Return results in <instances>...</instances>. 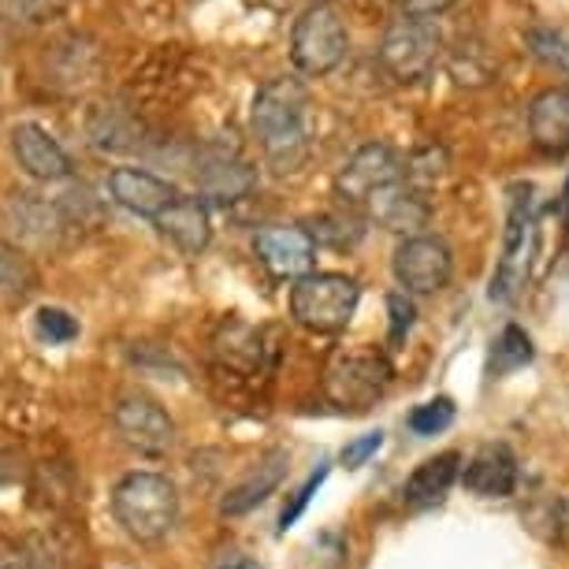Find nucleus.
I'll return each mask as SVG.
<instances>
[{"label":"nucleus","mask_w":569,"mask_h":569,"mask_svg":"<svg viewBox=\"0 0 569 569\" xmlns=\"http://www.w3.org/2000/svg\"><path fill=\"white\" fill-rule=\"evenodd\" d=\"M250 127L276 176L298 171L309 157V93L295 79L261 86L250 109Z\"/></svg>","instance_id":"nucleus-1"},{"label":"nucleus","mask_w":569,"mask_h":569,"mask_svg":"<svg viewBox=\"0 0 569 569\" xmlns=\"http://www.w3.org/2000/svg\"><path fill=\"white\" fill-rule=\"evenodd\" d=\"M112 513L138 543H157L179 521V491L160 472H127L112 488Z\"/></svg>","instance_id":"nucleus-2"},{"label":"nucleus","mask_w":569,"mask_h":569,"mask_svg":"<svg viewBox=\"0 0 569 569\" xmlns=\"http://www.w3.org/2000/svg\"><path fill=\"white\" fill-rule=\"evenodd\" d=\"M536 257V190L532 182L510 187V209L507 228H502V250L499 264L491 272V302H518L525 283H529V268Z\"/></svg>","instance_id":"nucleus-3"},{"label":"nucleus","mask_w":569,"mask_h":569,"mask_svg":"<svg viewBox=\"0 0 569 569\" xmlns=\"http://www.w3.org/2000/svg\"><path fill=\"white\" fill-rule=\"evenodd\" d=\"M361 302L358 279L342 272H309L291 287V317L309 331L336 336L353 320Z\"/></svg>","instance_id":"nucleus-4"},{"label":"nucleus","mask_w":569,"mask_h":569,"mask_svg":"<svg viewBox=\"0 0 569 569\" xmlns=\"http://www.w3.org/2000/svg\"><path fill=\"white\" fill-rule=\"evenodd\" d=\"M391 388V361L372 347H342L328 358L325 395L342 410H369Z\"/></svg>","instance_id":"nucleus-5"},{"label":"nucleus","mask_w":569,"mask_h":569,"mask_svg":"<svg viewBox=\"0 0 569 569\" xmlns=\"http://www.w3.org/2000/svg\"><path fill=\"white\" fill-rule=\"evenodd\" d=\"M347 49H350L347 23H342V16L331 4L317 0V4H309L298 16V23L291 30V60L302 74L320 79V74L336 71L342 57H347Z\"/></svg>","instance_id":"nucleus-6"},{"label":"nucleus","mask_w":569,"mask_h":569,"mask_svg":"<svg viewBox=\"0 0 569 569\" xmlns=\"http://www.w3.org/2000/svg\"><path fill=\"white\" fill-rule=\"evenodd\" d=\"M439 52H443V34H439L436 19L402 16V19H395L380 41V63L395 82L428 79Z\"/></svg>","instance_id":"nucleus-7"},{"label":"nucleus","mask_w":569,"mask_h":569,"mask_svg":"<svg viewBox=\"0 0 569 569\" xmlns=\"http://www.w3.org/2000/svg\"><path fill=\"white\" fill-rule=\"evenodd\" d=\"M399 179H406L399 153L383 142H369V146H361L336 176V198H339V206L361 212L369 206L372 194H380L383 187H391V182H399Z\"/></svg>","instance_id":"nucleus-8"},{"label":"nucleus","mask_w":569,"mask_h":569,"mask_svg":"<svg viewBox=\"0 0 569 569\" xmlns=\"http://www.w3.org/2000/svg\"><path fill=\"white\" fill-rule=\"evenodd\" d=\"M391 268L410 295H436L439 287H447L455 257H450V246L436 234H410L395 246Z\"/></svg>","instance_id":"nucleus-9"},{"label":"nucleus","mask_w":569,"mask_h":569,"mask_svg":"<svg viewBox=\"0 0 569 569\" xmlns=\"http://www.w3.org/2000/svg\"><path fill=\"white\" fill-rule=\"evenodd\" d=\"M112 421L123 443L142 450V455H168L176 447V425H171V417L153 399L131 395V399L116 406Z\"/></svg>","instance_id":"nucleus-10"},{"label":"nucleus","mask_w":569,"mask_h":569,"mask_svg":"<svg viewBox=\"0 0 569 569\" xmlns=\"http://www.w3.org/2000/svg\"><path fill=\"white\" fill-rule=\"evenodd\" d=\"M253 250L276 279H302L313 272L317 242L306 228H264L257 231Z\"/></svg>","instance_id":"nucleus-11"},{"label":"nucleus","mask_w":569,"mask_h":569,"mask_svg":"<svg viewBox=\"0 0 569 569\" xmlns=\"http://www.w3.org/2000/svg\"><path fill=\"white\" fill-rule=\"evenodd\" d=\"M109 194L116 206H123L127 212L134 217H146V220H157L160 212L176 206L179 190L171 187L168 179L153 176V171H142V168H116L109 176Z\"/></svg>","instance_id":"nucleus-12"},{"label":"nucleus","mask_w":569,"mask_h":569,"mask_svg":"<svg viewBox=\"0 0 569 569\" xmlns=\"http://www.w3.org/2000/svg\"><path fill=\"white\" fill-rule=\"evenodd\" d=\"M461 485L477 499H507L518 488V458L507 443H485L461 469Z\"/></svg>","instance_id":"nucleus-13"},{"label":"nucleus","mask_w":569,"mask_h":569,"mask_svg":"<svg viewBox=\"0 0 569 569\" xmlns=\"http://www.w3.org/2000/svg\"><path fill=\"white\" fill-rule=\"evenodd\" d=\"M361 217L410 239V234H417L428 223V206H425L421 190H417L410 179H399V182H391V187H383L380 194H372L369 206L361 209Z\"/></svg>","instance_id":"nucleus-14"},{"label":"nucleus","mask_w":569,"mask_h":569,"mask_svg":"<svg viewBox=\"0 0 569 569\" xmlns=\"http://www.w3.org/2000/svg\"><path fill=\"white\" fill-rule=\"evenodd\" d=\"M12 153L19 160V168L27 171L30 179L41 182H57L71 176V160L60 149V142L52 138L46 127L38 123H19L12 131Z\"/></svg>","instance_id":"nucleus-15"},{"label":"nucleus","mask_w":569,"mask_h":569,"mask_svg":"<svg viewBox=\"0 0 569 569\" xmlns=\"http://www.w3.org/2000/svg\"><path fill=\"white\" fill-rule=\"evenodd\" d=\"M529 138L547 157L569 153V86H551L529 104Z\"/></svg>","instance_id":"nucleus-16"},{"label":"nucleus","mask_w":569,"mask_h":569,"mask_svg":"<svg viewBox=\"0 0 569 569\" xmlns=\"http://www.w3.org/2000/svg\"><path fill=\"white\" fill-rule=\"evenodd\" d=\"M458 480H461V455L458 450H443V455L421 461V466L410 472V480H406V488H402V499H406V507H413V510L439 507Z\"/></svg>","instance_id":"nucleus-17"},{"label":"nucleus","mask_w":569,"mask_h":569,"mask_svg":"<svg viewBox=\"0 0 569 569\" xmlns=\"http://www.w3.org/2000/svg\"><path fill=\"white\" fill-rule=\"evenodd\" d=\"M283 477H287V455H283V450H268L257 466L246 469V477L239 480V485L228 488L220 510L228 513V518H234V513H246V510L261 507V502L272 496L279 485H283Z\"/></svg>","instance_id":"nucleus-18"},{"label":"nucleus","mask_w":569,"mask_h":569,"mask_svg":"<svg viewBox=\"0 0 569 569\" xmlns=\"http://www.w3.org/2000/svg\"><path fill=\"white\" fill-rule=\"evenodd\" d=\"M157 231L176 246L182 253H201L212 239V223H209V209L201 206L198 198H176V206L164 209L153 220Z\"/></svg>","instance_id":"nucleus-19"},{"label":"nucleus","mask_w":569,"mask_h":569,"mask_svg":"<svg viewBox=\"0 0 569 569\" xmlns=\"http://www.w3.org/2000/svg\"><path fill=\"white\" fill-rule=\"evenodd\" d=\"M201 190L212 201H239L253 190V168L234 149H209L201 164Z\"/></svg>","instance_id":"nucleus-20"},{"label":"nucleus","mask_w":569,"mask_h":569,"mask_svg":"<svg viewBox=\"0 0 569 569\" xmlns=\"http://www.w3.org/2000/svg\"><path fill=\"white\" fill-rule=\"evenodd\" d=\"M212 350H217V358L228 365V369H239V372H257L264 358L261 336H257L250 325H242V320L220 325L217 339H212Z\"/></svg>","instance_id":"nucleus-21"},{"label":"nucleus","mask_w":569,"mask_h":569,"mask_svg":"<svg viewBox=\"0 0 569 569\" xmlns=\"http://www.w3.org/2000/svg\"><path fill=\"white\" fill-rule=\"evenodd\" d=\"M525 49L532 52L536 63H543L547 71L569 79V34L558 27H532L525 34Z\"/></svg>","instance_id":"nucleus-22"},{"label":"nucleus","mask_w":569,"mask_h":569,"mask_svg":"<svg viewBox=\"0 0 569 569\" xmlns=\"http://www.w3.org/2000/svg\"><path fill=\"white\" fill-rule=\"evenodd\" d=\"M529 361H532V339L518 325H507L502 336L496 339V350H491V376H507Z\"/></svg>","instance_id":"nucleus-23"},{"label":"nucleus","mask_w":569,"mask_h":569,"mask_svg":"<svg viewBox=\"0 0 569 569\" xmlns=\"http://www.w3.org/2000/svg\"><path fill=\"white\" fill-rule=\"evenodd\" d=\"M38 276L34 268H30V261L23 253L16 250V246L0 242V295L8 298H27L30 291H34Z\"/></svg>","instance_id":"nucleus-24"},{"label":"nucleus","mask_w":569,"mask_h":569,"mask_svg":"<svg viewBox=\"0 0 569 569\" xmlns=\"http://www.w3.org/2000/svg\"><path fill=\"white\" fill-rule=\"evenodd\" d=\"M361 217L353 209H347V217H320V228L313 223L309 234H313V242H331V246H353L361 239Z\"/></svg>","instance_id":"nucleus-25"},{"label":"nucleus","mask_w":569,"mask_h":569,"mask_svg":"<svg viewBox=\"0 0 569 569\" xmlns=\"http://www.w3.org/2000/svg\"><path fill=\"white\" fill-rule=\"evenodd\" d=\"M38 336L52 342V347H63V342L79 339V320H74L68 309H57V306H46L38 309Z\"/></svg>","instance_id":"nucleus-26"},{"label":"nucleus","mask_w":569,"mask_h":569,"mask_svg":"<svg viewBox=\"0 0 569 569\" xmlns=\"http://www.w3.org/2000/svg\"><path fill=\"white\" fill-rule=\"evenodd\" d=\"M450 425H455V402L450 399H432L410 413V428L417 436H436Z\"/></svg>","instance_id":"nucleus-27"},{"label":"nucleus","mask_w":569,"mask_h":569,"mask_svg":"<svg viewBox=\"0 0 569 569\" xmlns=\"http://www.w3.org/2000/svg\"><path fill=\"white\" fill-rule=\"evenodd\" d=\"M325 480H328V466H320V469L313 472V477H309L306 485L295 491L291 507H287L283 513H279V532H287V529H291V525H295L298 518H302V510L309 507V499L317 496V491H320V485H325Z\"/></svg>","instance_id":"nucleus-28"},{"label":"nucleus","mask_w":569,"mask_h":569,"mask_svg":"<svg viewBox=\"0 0 569 569\" xmlns=\"http://www.w3.org/2000/svg\"><path fill=\"white\" fill-rule=\"evenodd\" d=\"M388 313H391V347H399L406 331L413 328V302L406 295H388Z\"/></svg>","instance_id":"nucleus-29"},{"label":"nucleus","mask_w":569,"mask_h":569,"mask_svg":"<svg viewBox=\"0 0 569 569\" xmlns=\"http://www.w3.org/2000/svg\"><path fill=\"white\" fill-rule=\"evenodd\" d=\"M380 447H383V432H365L361 439H353V443L342 447L339 461H342V466H347V469H361L365 461H369Z\"/></svg>","instance_id":"nucleus-30"},{"label":"nucleus","mask_w":569,"mask_h":569,"mask_svg":"<svg viewBox=\"0 0 569 569\" xmlns=\"http://www.w3.org/2000/svg\"><path fill=\"white\" fill-rule=\"evenodd\" d=\"M450 4H458V0H391L395 12L413 16V19H436V16H443Z\"/></svg>","instance_id":"nucleus-31"},{"label":"nucleus","mask_w":569,"mask_h":569,"mask_svg":"<svg viewBox=\"0 0 569 569\" xmlns=\"http://www.w3.org/2000/svg\"><path fill=\"white\" fill-rule=\"evenodd\" d=\"M547 525H551V540L569 547V491L547 502Z\"/></svg>","instance_id":"nucleus-32"},{"label":"nucleus","mask_w":569,"mask_h":569,"mask_svg":"<svg viewBox=\"0 0 569 569\" xmlns=\"http://www.w3.org/2000/svg\"><path fill=\"white\" fill-rule=\"evenodd\" d=\"M0 569H8V566H4V562H0Z\"/></svg>","instance_id":"nucleus-33"},{"label":"nucleus","mask_w":569,"mask_h":569,"mask_svg":"<svg viewBox=\"0 0 569 569\" xmlns=\"http://www.w3.org/2000/svg\"><path fill=\"white\" fill-rule=\"evenodd\" d=\"M566 190H569V187H566Z\"/></svg>","instance_id":"nucleus-34"}]
</instances>
